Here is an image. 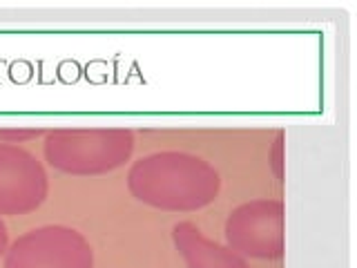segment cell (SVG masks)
I'll return each mask as SVG.
<instances>
[{
	"label": "cell",
	"mask_w": 357,
	"mask_h": 268,
	"mask_svg": "<svg viewBox=\"0 0 357 268\" xmlns=\"http://www.w3.org/2000/svg\"><path fill=\"white\" fill-rule=\"evenodd\" d=\"M128 188L141 204L165 212H195L219 197L221 177L215 165L192 152L163 150L134 161Z\"/></svg>",
	"instance_id": "obj_1"
},
{
	"label": "cell",
	"mask_w": 357,
	"mask_h": 268,
	"mask_svg": "<svg viewBox=\"0 0 357 268\" xmlns=\"http://www.w3.org/2000/svg\"><path fill=\"white\" fill-rule=\"evenodd\" d=\"M134 152L128 128H61L45 137V159L72 177H96L123 168Z\"/></svg>",
	"instance_id": "obj_2"
},
{
	"label": "cell",
	"mask_w": 357,
	"mask_h": 268,
	"mask_svg": "<svg viewBox=\"0 0 357 268\" xmlns=\"http://www.w3.org/2000/svg\"><path fill=\"white\" fill-rule=\"evenodd\" d=\"M5 268H94V251L70 226H43L9 246Z\"/></svg>",
	"instance_id": "obj_3"
},
{
	"label": "cell",
	"mask_w": 357,
	"mask_h": 268,
	"mask_svg": "<svg viewBox=\"0 0 357 268\" xmlns=\"http://www.w3.org/2000/svg\"><path fill=\"white\" fill-rule=\"evenodd\" d=\"M226 244L245 260H277L284 255V204L252 199L237 206L226 221Z\"/></svg>",
	"instance_id": "obj_4"
},
{
	"label": "cell",
	"mask_w": 357,
	"mask_h": 268,
	"mask_svg": "<svg viewBox=\"0 0 357 268\" xmlns=\"http://www.w3.org/2000/svg\"><path fill=\"white\" fill-rule=\"evenodd\" d=\"M50 195L43 163L18 143L0 141V217L27 215Z\"/></svg>",
	"instance_id": "obj_5"
},
{
	"label": "cell",
	"mask_w": 357,
	"mask_h": 268,
	"mask_svg": "<svg viewBox=\"0 0 357 268\" xmlns=\"http://www.w3.org/2000/svg\"><path fill=\"white\" fill-rule=\"evenodd\" d=\"M172 241L185 268H250L248 260L234 253L228 244L210 239L192 221H178L172 228Z\"/></svg>",
	"instance_id": "obj_6"
},
{
	"label": "cell",
	"mask_w": 357,
	"mask_h": 268,
	"mask_svg": "<svg viewBox=\"0 0 357 268\" xmlns=\"http://www.w3.org/2000/svg\"><path fill=\"white\" fill-rule=\"evenodd\" d=\"M268 165H271L277 181H284V132H277V139L268 152Z\"/></svg>",
	"instance_id": "obj_7"
},
{
	"label": "cell",
	"mask_w": 357,
	"mask_h": 268,
	"mask_svg": "<svg viewBox=\"0 0 357 268\" xmlns=\"http://www.w3.org/2000/svg\"><path fill=\"white\" fill-rule=\"evenodd\" d=\"M43 134L40 130H0V141L5 143H22L31 137H38Z\"/></svg>",
	"instance_id": "obj_8"
},
{
	"label": "cell",
	"mask_w": 357,
	"mask_h": 268,
	"mask_svg": "<svg viewBox=\"0 0 357 268\" xmlns=\"http://www.w3.org/2000/svg\"><path fill=\"white\" fill-rule=\"evenodd\" d=\"M9 248V232H7V226L5 221L0 219V257H3Z\"/></svg>",
	"instance_id": "obj_9"
}]
</instances>
